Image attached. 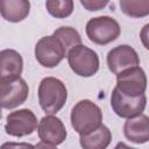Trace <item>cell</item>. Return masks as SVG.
I'll return each instance as SVG.
<instances>
[{
    "label": "cell",
    "mask_w": 149,
    "mask_h": 149,
    "mask_svg": "<svg viewBox=\"0 0 149 149\" xmlns=\"http://www.w3.org/2000/svg\"><path fill=\"white\" fill-rule=\"evenodd\" d=\"M29 94V87L21 77L0 81V107L13 109L22 105Z\"/></svg>",
    "instance_id": "8"
},
{
    "label": "cell",
    "mask_w": 149,
    "mask_h": 149,
    "mask_svg": "<svg viewBox=\"0 0 149 149\" xmlns=\"http://www.w3.org/2000/svg\"><path fill=\"white\" fill-rule=\"evenodd\" d=\"M37 133L42 143L37 144L36 147L45 148H55L62 144L68 135L63 121L54 115H45L40 120Z\"/></svg>",
    "instance_id": "6"
},
{
    "label": "cell",
    "mask_w": 149,
    "mask_h": 149,
    "mask_svg": "<svg viewBox=\"0 0 149 149\" xmlns=\"http://www.w3.org/2000/svg\"><path fill=\"white\" fill-rule=\"evenodd\" d=\"M126 139L133 143H146L149 140V118L141 113L136 116L127 119L123 126Z\"/></svg>",
    "instance_id": "13"
},
{
    "label": "cell",
    "mask_w": 149,
    "mask_h": 149,
    "mask_svg": "<svg viewBox=\"0 0 149 149\" xmlns=\"http://www.w3.org/2000/svg\"><path fill=\"white\" fill-rule=\"evenodd\" d=\"M9 146H16L17 147V144H3L2 147H9ZM20 147H31V146H29V144H19Z\"/></svg>",
    "instance_id": "20"
},
{
    "label": "cell",
    "mask_w": 149,
    "mask_h": 149,
    "mask_svg": "<svg viewBox=\"0 0 149 149\" xmlns=\"http://www.w3.org/2000/svg\"><path fill=\"white\" fill-rule=\"evenodd\" d=\"M30 12L29 0H0V14L9 22L23 21Z\"/></svg>",
    "instance_id": "14"
},
{
    "label": "cell",
    "mask_w": 149,
    "mask_h": 149,
    "mask_svg": "<svg viewBox=\"0 0 149 149\" xmlns=\"http://www.w3.org/2000/svg\"><path fill=\"white\" fill-rule=\"evenodd\" d=\"M48 13L56 19H65L73 12V0H47Z\"/></svg>",
    "instance_id": "17"
},
{
    "label": "cell",
    "mask_w": 149,
    "mask_h": 149,
    "mask_svg": "<svg viewBox=\"0 0 149 149\" xmlns=\"http://www.w3.org/2000/svg\"><path fill=\"white\" fill-rule=\"evenodd\" d=\"M120 8L129 17H146L149 15V0H120Z\"/></svg>",
    "instance_id": "16"
},
{
    "label": "cell",
    "mask_w": 149,
    "mask_h": 149,
    "mask_svg": "<svg viewBox=\"0 0 149 149\" xmlns=\"http://www.w3.org/2000/svg\"><path fill=\"white\" fill-rule=\"evenodd\" d=\"M109 0H80L83 7L88 12H97L104 9L108 5Z\"/></svg>",
    "instance_id": "19"
},
{
    "label": "cell",
    "mask_w": 149,
    "mask_h": 149,
    "mask_svg": "<svg viewBox=\"0 0 149 149\" xmlns=\"http://www.w3.org/2000/svg\"><path fill=\"white\" fill-rule=\"evenodd\" d=\"M121 93L129 97L143 94L147 88V76L139 65L126 69L116 74V86Z\"/></svg>",
    "instance_id": "9"
},
{
    "label": "cell",
    "mask_w": 149,
    "mask_h": 149,
    "mask_svg": "<svg viewBox=\"0 0 149 149\" xmlns=\"http://www.w3.org/2000/svg\"><path fill=\"white\" fill-rule=\"evenodd\" d=\"M88 40L98 45H106L115 41L121 33L119 22L111 16H97L86 23Z\"/></svg>",
    "instance_id": "4"
},
{
    "label": "cell",
    "mask_w": 149,
    "mask_h": 149,
    "mask_svg": "<svg viewBox=\"0 0 149 149\" xmlns=\"http://www.w3.org/2000/svg\"><path fill=\"white\" fill-rule=\"evenodd\" d=\"M37 127V119L33 111L22 108L14 111L7 115L5 130L14 137H22L34 133Z\"/></svg>",
    "instance_id": "10"
},
{
    "label": "cell",
    "mask_w": 149,
    "mask_h": 149,
    "mask_svg": "<svg viewBox=\"0 0 149 149\" xmlns=\"http://www.w3.org/2000/svg\"><path fill=\"white\" fill-rule=\"evenodd\" d=\"M111 141L112 133L102 123L93 132L85 135H79V142L84 149H105L109 146Z\"/></svg>",
    "instance_id": "15"
},
{
    "label": "cell",
    "mask_w": 149,
    "mask_h": 149,
    "mask_svg": "<svg viewBox=\"0 0 149 149\" xmlns=\"http://www.w3.org/2000/svg\"><path fill=\"white\" fill-rule=\"evenodd\" d=\"M1 115H2V113H1V107H0V119H1Z\"/></svg>",
    "instance_id": "21"
},
{
    "label": "cell",
    "mask_w": 149,
    "mask_h": 149,
    "mask_svg": "<svg viewBox=\"0 0 149 149\" xmlns=\"http://www.w3.org/2000/svg\"><path fill=\"white\" fill-rule=\"evenodd\" d=\"M66 57L71 70L80 77H92L99 70L98 54L81 43L72 47L68 51Z\"/></svg>",
    "instance_id": "3"
},
{
    "label": "cell",
    "mask_w": 149,
    "mask_h": 149,
    "mask_svg": "<svg viewBox=\"0 0 149 149\" xmlns=\"http://www.w3.org/2000/svg\"><path fill=\"white\" fill-rule=\"evenodd\" d=\"M71 126L79 135H85L97 129L102 121L100 107L88 99L78 101L71 111Z\"/></svg>",
    "instance_id": "2"
},
{
    "label": "cell",
    "mask_w": 149,
    "mask_h": 149,
    "mask_svg": "<svg viewBox=\"0 0 149 149\" xmlns=\"http://www.w3.org/2000/svg\"><path fill=\"white\" fill-rule=\"evenodd\" d=\"M107 65L111 72L118 74L119 72L129 69L132 66H136L140 64V58L135 49L130 45L122 44L113 48L107 54Z\"/></svg>",
    "instance_id": "11"
},
{
    "label": "cell",
    "mask_w": 149,
    "mask_h": 149,
    "mask_svg": "<svg viewBox=\"0 0 149 149\" xmlns=\"http://www.w3.org/2000/svg\"><path fill=\"white\" fill-rule=\"evenodd\" d=\"M22 70L23 59L17 51L13 49H5L0 51V81L20 77Z\"/></svg>",
    "instance_id": "12"
},
{
    "label": "cell",
    "mask_w": 149,
    "mask_h": 149,
    "mask_svg": "<svg viewBox=\"0 0 149 149\" xmlns=\"http://www.w3.org/2000/svg\"><path fill=\"white\" fill-rule=\"evenodd\" d=\"M147 105L146 94H140L137 97H129L121 93L116 87L113 88L111 95V106L114 113L123 119H129L143 113Z\"/></svg>",
    "instance_id": "7"
},
{
    "label": "cell",
    "mask_w": 149,
    "mask_h": 149,
    "mask_svg": "<svg viewBox=\"0 0 149 149\" xmlns=\"http://www.w3.org/2000/svg\"><path fill=\"white\" fill-rule=\"evenodd\" d=\"M52 35L59 40V42L65 48L66 52L72 47L81 43V37L79 33L72 27H59L54 31Z\"/></svg>",
    "instance_id": "18"
},
{
    "label": "cell",
    "mask_w": 149,
    "mask_h": 149,
    "mask_svg": "<svg viewBox=\"0 0 149 149\" xmlns=\"http://www.w3.org/2000/svg\"><path fill=\"white\" fill-rule=\"evenodd\" d=\"M68 99V90L62 80L55 77H45L38 85V102L47 114L59 112Z\"/></svg>",
    "instance_id": "1"
},
{
    "label": "cell",
    "mask_w": 149,
    "mask_h": 149,
    "mask_svg": "<svg viewBox=\"0 0 149 149\" xmlns=\"http://www.w3.org/2000/svg\"><path fill=\"white\" fill-rule=\"evenodd\" d=\"M66 54L63 44L54 35L42 37L35 45L36 61L44 68L57 66L64 59Z\"/></svg>",
    "instance_id": "5"
}]
</instances>
